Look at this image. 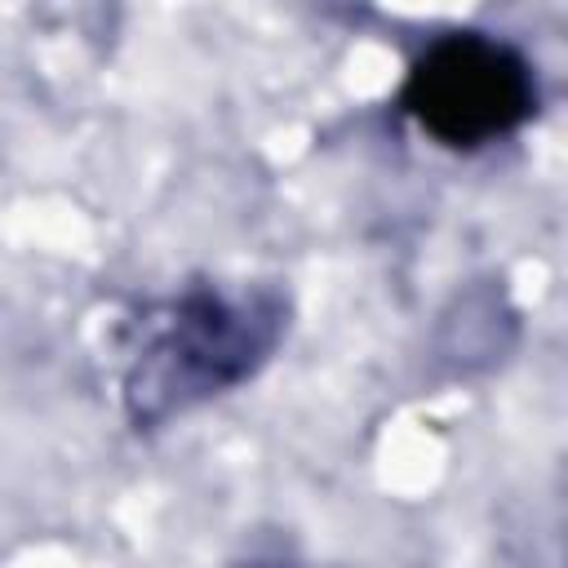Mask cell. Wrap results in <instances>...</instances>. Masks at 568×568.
Listing matches in <instances>:
<instances>
[{
    "instance_id": "obj_1",
    "label": "cell",
    "mask_w": 568,
    "mask_h": 568,
    "mask_svg": "<svg viewBox=\"0 0 568 568\" xmlns=\"http://www.w3.org/2000/svg\"><path fill=\"white\" fill-rule=\"evenodd\" d=\"M288 297L275 284H191L142 320V346L124 368V413L138 430L244 386L275 355Z\"/></svg>"
},
{
    "instance_id": "obj_2",
    "label": "cell",
    "mask_w": 568,
    "mask_h": 568,
    "mask_svg": "<svg viewBox=\"0 0 568 568\" xmlns=\"http://www.w3.org/2000/svg\"><path fill=\"white\" fill-rule=\"evenodd\" d=\"M399 106L439 146L479 151L537 111V75L510 40L448 31L408 62Z\"/></svg>"
},
{
    "instance_id": "obj_3",
    "label": "cell",
    "mask_w": 568,
    "mask_h": 568,
    "mask_svg": "<svg viewBox=\"0 0 568 568\" xmlns=\"http://www.w3.org/2000/svg\"><path fill=\"white\" fill-rule=\"evenodd\" d=\"M235 568H297V564L293 559H280V555H253V559H244Z\"/></svg>"
}]
</instances>
